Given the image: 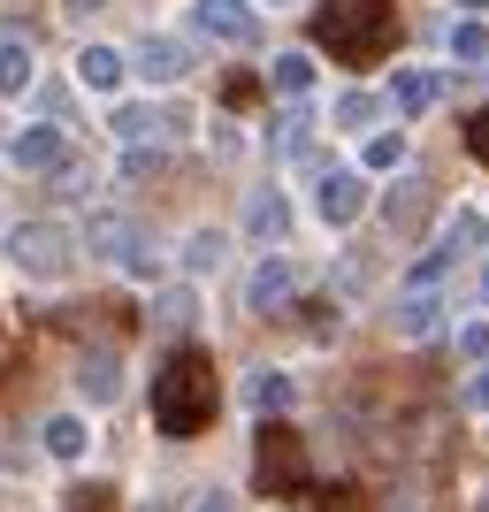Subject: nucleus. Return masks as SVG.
<instances>
[{"mask_svg":"<svg viewBox=\"0 0 489 512\" xmlns=\"http://www.w3.org/2000/svg\"><path fill=\"white\" fill-rule=\"evenodd\" d=\"M482 512H489V497H482Z\"/></svg>","mask_w":489,"mask_h":512,"instance_id":"ea45409f","label":"nucleus"},{"mask_svg":"<svg viewBox=\"0 0 489 512\" xmlns=\"http://www.w3.org/2000/svg\"><path fill=\"white\" fill-rule=\"evenodd\" d=\"M0 92H31V46L0 39Z\"/></svg>","mask_w":489,"mask_h":512,"instance_id":"6ab92c4d","label":"nucleus"},{"mask_svg":"<svg viewBox=\"0 0 489 512\" xmlns=\"http://www.w3.org/2000/svg\"><path fill=\"white\" fill-rule=\"evenodd\" d=\"M123 54H115V46H85V54H77V85H92V92H115L123 85Z\"/></svg>","mask_w":489,"mask_h":512,"instance_id":"dca6fc26","label":"nucleus"},{"mask_svg":"<svg viewBox=\"0 0 489 512\" xmlns=\"http://www.w3.org/2000/svg\"><path fill=\"white\" fill-rule=\"evenodd\" d=\"M85 253L107 260V268H146V245L130 230V214H92L85 222Z\"/></svg>","mask_w":489,"mask_h":512,"instance_id":"423d86ee","label":"nucleus"},{"mask_svg":"<svg viewBox=\"0 0 489 512\" xmlns=\"http://www.w3.org/2000/svg\"><path fill=\"white\" fill-rule=\"evenodd\" d=\"M146 512H169V505H161V497H153V505H146Z\"/></svg>","mask_w":489,"mask_h":512,"instance_id":"4c0bfd02","label":"nucleus"},{"mask_svg":"<svg viewBox=\"0 0 489 512\" xmlns=\"http://www.w3.org/2000/svg\"><path fill=\"white\" fill-rule=\"evenodd\" d=\"M360 123H375V92H344L337 100V130H360Z\"/></svg>","mask_w":489,"mask_h":512,"instance_id":"393cba45","label":"nucleus"},{"mask_svg":"<svg viewBox=\"0 0 489 512\" xmlns=\"http://www.w3.org/2000/svg\"><path fill=\"white\" fill-rule=\"evenodd\" d=\"M467 146H474V153H482V161H489V107H482V115H474V123H467Z\"/></svg>","mask_w":489,"mask_h":512,"instance_id":"2f4dec72","label":"nucleus"},{"mask_svg":"<svg viewBox=\"0 0 489 512\" xmlns=\"http://www.w3.org/2000/svg\"><path fill=\"white\" fill-rule=\"evenodd\" d=\"M314 207H321V222H329V230L360 222V214H367V176H360V169H321Z\"/></svg>","mask_w":489,"mask_h":512,"instance_id":"6e6552de","label":"nucleus"},{"mask_svg":"<svg viewBox=\"0 0 489 512\" xmlns=\"http://www.w3.org/2000/svg\"><path fill=\"white\" fill-rule=\"evenodd\" d=\"M253 92H260L253 77H230V85H222V100H230V107H253Z\"/></svg>","mask_w":489,"mask_h":512,"instance_id":"7c9ffc66","label":"nucleus"},{"mask_svg":"<svg viewBox=\"0 0 489 512\" xmlns=\"http://www.w3.org/2000/svg\"><path fill=\"white\" fill-rule=\"evenodd\" d=\"M459 8H467V16H474V8H489V0H459Z\"/></svg>","mask_w":489,"mask_h":512,"instance_id":"e433bc0d","label":"nucleus"},{"mask_svg":"<svg viewBox=\"0 0 489 512\" xmlns=\"http://www.w3.org/2000/svg\"><path fill=\"white\" fill-rule=\"evenodd\" d=\"M390 100H398V115H428V107L444 100V77H436V69H398Z\"/></svg>","mask_w":489,"mask_h":512,"instance_id":"ddd939ff","label":"nucleus"},{"mask_svg":"<svg viewBox=\"0 0 489 512\" xmlns=\"http://www.w3.org/2000/svg\"><path fill=\"white\" fill-rule=\"evenodd\" d=\"M459 398H467V406H474V413H489V367H474V383H467V390H459Z\"/></svg>","mask_w":489,"mask_h":512,"instance_id":"c756f323","label":"nucleus"},{"mask_svg":"<svg viewBox=\"0 0 489 512\" xmlns=\"http://www.w3.org/2000/svg\"><path fill=\"white\" fill-rule=\"evenodd\" d=\"M291 291H298V268L283 253H268L253 268V283H245V306H253V314H283V306H291Z\"/></svg>","mask_w":489,"mask_h":512,"instance_id":"9b49d317","label":"nucleus"},{"mask_svg":"<svg viewBox=\"0 0 489 512\" xmlns=\"http://www.w3.org/2000/svg\"><path fill=\"white\" fill-rule=\"evenodd\" d=\"M8 161H16L23 176H46V184H62V176L77 169V153H69L62 123H31V130H16V138H8Z\"/></svg>","mask_w":489,"mask_h":512,"instance_id":"39448f33","label":"nucleus"},{"mask_svg":"<svg viewBox=\"0 0 489 512\" xmlns=\"http://www.w3.org/2000/svg\"><path fill=\"white\" fill-rule=\"evenodd\" d=\"M130 69H138L146 85H176V77H192V46L169 39V31H153V39L130 54Z\"/></svg>","mask_w":489,"mask_h":512,"instance_id":"9d476101","label":"nucleus"},{"mask_svg":"<svg viewBox=\"0 0 489 512\" xmlns=\"http://www.w3.org/2000/svg\"><path fill=\"white\" fill-rule=\"evenodd\" d=\"M459 360H489V321H459Z\"/></svg>","mask_w":489,"mask_h":512,"instance_id":"c85d7f7f","label":"nucleus"},{"mask_svg":"<svg viewBox=\"0 0 489 512\" xmlns=\"http://www.w3.org/2000/svg\"><path fill=\"white\" fill-rule=\"evenodd\" d=\"M398 161H405V130H375L360 153V169H398Z\"/></svg>","mask_w":489,"mask_h":512,"instance_id":"4be33fe9","label":"nucleus"},{"mask_svg":"<svg viewBox=\"0 0 489 512\" xmlns=\"http://www.w3.org/2000/svg\"><path fill=\"white\" fill-rule=\"evenodd\" d=\"M192 23L222 46H253L260 39V8L253 0H192Z\"/></svg>","mask_w":489,"mask_h":512,"instance_id":"0eeeda50","label":"nucleus"},{"mask_svg":"<svg viewBox=\"0 0 489 512\" xmlns=\"http://www.w3.org/2000/svg\"><path fill=\"white\" fill-rule=\"evenodd\" d=\"M46 451H54V459H85V421H77V413H54V421H46Z\"/></svg>","mask_w":489,"mask_h":512,"instance_id":"a211bd4d","label":"nucleus"},{"mask_svg":"<svg viewBox=\"0 0 489 512\" xmlns=\"http://www.w3.org/2000/svg\"><path fill=\"white\" fill-rule=\"evenodd\" d=\"M77 390H85L92 406H107V398L123 390V360H115V352H85V360H77Z\"/></svg>","mask_w":489,"mask_h":512,"instance_id":"4468645a","label":"nucleus"},{"mask_svg":"<svg viewBox=\"0 0 489 512\" xmlns=\"http://www.w3.org/2000/svg\"><path fill=\"white\" fill-rule=\"evenodd\" d=\"M62 512H115V490H107V482H85V490H69Z\"/></svg>","mask_w":489,"mask_h":512,"instance_id":"cd10ccee","label":"nucleus"},{"mask_svg":"<svg viewBox=\"0 0 489 512\" xmlns=\"http://www.w3.org/2000/svg\"><path fill=\"white\" fill-rule=\"evenodd\" d=\"M192 512H237V505H230L222 490H207V497H192Z\"/></svg>","mask_w":489,"mask_h":512,"instance_id":"473e14b6","label":"nucleus"},{"mask_svg":"<svg viewBox=\"0 0 489 512\" xmlns=\"http://www.w3.org/2000/svg\"><path fill=\"white\" fill-rule=\"evenodd\" d=\"M268 8H291V0H268Z\"/></svg>","mask_w":489,"mask_h":512,"instance_id":"58836bf2","label":"nucleus"},{"mask_svg":"<svg viewBox=\"0 0 489 512\" xmlns=\"http://www.w3.org/2000/svg\"><path fill=\"white\" fill-rule=\"evenodd\" d=\"M153 329H192V283H176L153 299Z\"/></svg>","mask_w":489,"mask_h":512,"instance_id":"412c9836","label":"nucleus"},{"mask_svg":"<svg viewBox=\"0 0 489 512\" xmlns=\"http://www.w3.org/2000/svg\"><path fill=\"white\" fill-rule=\"evenodd\" d=\"M245 230H253L260 245H276V237L291 230V199H283L276 184H253V199H245Z\"/></svg>","mask_w":489,"mask_h":512,"instance_id":"f8f14e48","label":"nucleus"},{"mask_svg":"<svg viewBox=\"0 0 489 512\" xmlns=\"http://www.w3.org/2000/svg\"><path fill=\"white\" fill-rule=\"evenodd\" d=\"M306 130H314V123H306V107H283V123H276V153H298V146H306Z\"/></svg>","mask_w":489,"mask_h":512,"instance_id":"bb28decb","label":"nucleus"},{"mask_svg":"<svg viewBox=\"0 0 489 512\" xmlns=\"http://www.w3.org/2000/svg\"><path fill=\"white\" fill-rule=\"evenodd\" d=\"M222 245H230V237H222V230H199L192 245H184V268H192V276H207V268H222Z\"/></svg>","mask_w":489,"mask_h":512,"instance_id":"b1692460","label":"nucleus"},{"mask_svg":"<svg viewBox=\"0 0 489 512\" xmlns=\"http://www.w3.org/2000/svg\"><path fill=\"white\" fill-rule=\"evenodd\" d=\"M451 245H459V253H474V245H482V237H489V222H482V214H474V207H459V222H451Z\"/></svg>","mask_w":489,"mask_h":512,"instance_id":"a878e982","label":"nucleus"},{"mask_svg":"<svg viewBox=\"0 0 489 512\" xmlns=\"http://www.w3.org/2000/svg\"><path fill=\"white\" fill-rule=\"evenodd\" d=\"M314 46L337 54L344 69H375L398 46V8L390 0H329L314 16Z\"/></svg>","mask_w":489,"mask_h":512,"instance_id":"f03ea898","label":"nucleus"},{"mask_svg":"<svg viewBox=\"0 0 489 512\" xmlns=\"http://www.w3.org/2000/svg\"><path fill=\"white\" fill-rule=\"evenodd\" d=\"M253 482L268 497H314V467H306V444H298L283 421H260L253 444Z\"/></svg>","mask_w":489,"mask_h":512,"instance_id":"7ed1b4c3","label":"nucleus"},{"mask_svg":"<svg viewBox=\"0 0 489 512\" xmlns=\"http://www.w3.org/2000/svg\"><path fill=\"white\" fill-rule=\"evenodd\" d=\"M253 406L276 421V413L291 406V375H268V367H260V375H253Z\"/></svg>","mask_w":489,"mask_h":512,"instance_id":"5701e85b","label":"nucleus"},{"mask_svg":"<svg viewBox=\"0 0 489 512\" xmlns=\"http://www.w3.org/2000/svg\"><path fill=\"white\" fill-rule=\"evenodd\" d=\"M398 337L405 344H421V337H436V321H444V306H436V291H413V299H398Z\"/></svg>","mask_w":489,"mask_h":512,"instance_id":"2eb2a0df","label":"nucleus"},{"mask_svg":"<svg viewBox=\"0 0 489 512\" xmlns=\"http://www.w3.org/2000/svg\"><path fill=\"white\" fill-rule=\"evenodd\" d=\"M390 512H421V497H413V490H405V497H390Z\"/></svg>","mask_w":489,"mask_h":512,"instance_id":"f704fd0d","label":"nucleus"},{"mask_svg":"<svg viewBox=\"0 0 489 512\" xmlns=\"http://www.w3.org/2000/svg\"><path fill=\"white\" fill-rule=\"evenodd\" d=\"M268 85H276L283 100H306V92H314V62H306V54H276V62H268Z\"/></svg>","mask_w":489,"mask_h":512,"instance_id":"f3484780","label":"nucleus"},{"mask_svg":"<svg viewBox=\"0 0 489 512\" xmlns=\"http://www.w3.org/2000/svg\"><path fill=\"white\" fill-rule=\"evenodd\" d=\"M451 54H459V62H489V23L459 16V23H451Z\"/></svg>","mask_w":489,"mask_h":512,"instance_id":"aec40b11","label":"nucleus"},{"mask_svg":"<svg viewBox=\"0 0 489 512\" xmlns=\"http://www.w3.org/2000/svg\"><path fill=\"white\" fill-rule=\"evenodd\" d=\"M428 207H436V199H428V184H421V176H405V184H390V192H383V230L413 245V237L428 230Z\"/></svg>","mask_w":489,"mask_h":512,"instance_id":"1a4fd4ad","label":"nucleus"},{"mask_svg":"<svg viewBox=\"0 0 489 512\" xmlns=\"http://www.w3.org/2000/svg\"><path fill=\"white\" fill-rule=\"evenodd\" d=\"M92 8H107V0H62V16H92Z\"/></svg>","mask_w":489,"mask_h":512,"instance_id":"72a5a7b5","label":"nucleus"},{"mask_svg":"<svg viewBox=\"0 0 489 512\" xmlns=\"http://www.w3.org/2000/svg\"><path fill=\"white\" fill-rule=\"evenodd\" d=\"M8 360H16V344H8V337H0V375H8Z\"/></svg>","mask_w":489,"mask_h":512,"instance_id":"c9c22d12","label":"nucleus"},{"mask_svg":"<svg viewBox=\"0 0 489 512\" xmlns=\"http://www.w3.org/2000/svg\"><path fill=\"white\" fill-rule=\"evenodd\" d=\"M8 260H16L23 276L54 283V276H69V260H77V237H69L62 222H23V230L8 237Z\"/></svg>","mask_w":489,"mask_h":512,"instance_id":"20e7f679","label":"nucleus"},{"mask_svg":"<svg viewBox=\"0 0 489 512\" xmlns=\"http://www.w3.org/2000/svg\"><path fill=\"white\" fill-rule=\"evenodd\" d=\"M214 406H222L214 360L199 344H176L161 360V375H153V428L161 436H199V428H214Z\"/></svg>","mask_w":489,"mask_h":512,"instance_id":"f257e3e1","label":"nucleus"}]
</instances>
